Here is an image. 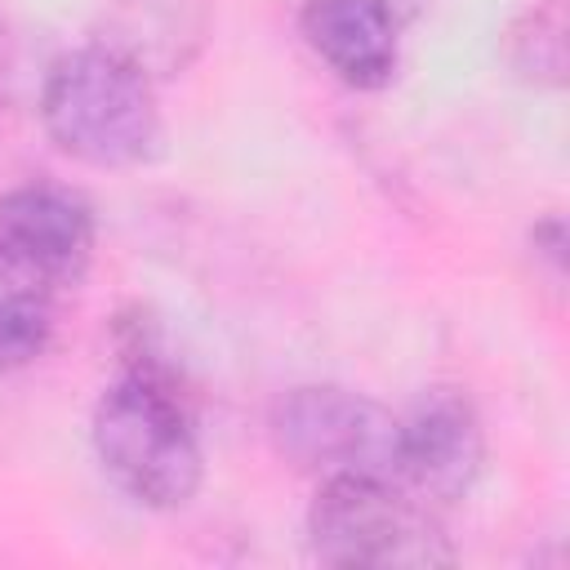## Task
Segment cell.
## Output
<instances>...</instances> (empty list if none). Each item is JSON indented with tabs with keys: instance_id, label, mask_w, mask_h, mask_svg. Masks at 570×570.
Segmentation results:
<instances>
[{
	"instance_id": "3957f363",
	"label": "cell",
	"mask_w": 570,
	"mask_h": 570,
	"mask_svg": "<svg viewBox=\"0 0 570 570\" xmlns=\"http://www.w3.org/2000/svg\"><path fill=\"white\" fill-rule=\"evenodd\" d=\"M307 543L316 561L343 570H432L454 561L432 508L401 481L365 472L321 476L307 508Z\"/></svg>"
},
{
	"instance_id": "9c48e42d",
	"label": "cell",
	"mask_w": 570,
	"mask_h": 570,
	"mask_svg": "<svg viewBox=\"0 0 570 570\" xmlns=\"http://www.w3.org/2000/svg\"><path fill=\"white\" fill-rule=\"evenodd\" d=\"M49 343H53L49 307L18 285H0V370H22L40 361Z\"/></svg>"
},
{
	"instance_id": "5b68a950",
	"label": "cell",
	"mask_w": 570,
	"mask_h": 570,
	"mask_svg": "<svg viewBox=\"0 0 570 570\" xmlns=\"http://www.w3.org/2000/svg\"><path fill=\"white\" fill-rule=\"evenodd\" d=\"M94 258V209L58 183H18L0 191V272L27 294L62 289Z\"/></svg>"
},
{
	"instance_id": "277c9868",
	"label": "cell",
	"mask_w": 570,
	"mask_h": 570,
	"mask_svg": "<svg viewBox=\"0 0 570 570\" xmlns=\"http://www.w3.org/2000/svg\"><path fill=\"white\" fill-rule=\"evenodd\" d=\"M267 436L281 459L316 476H392L396 481V445L401 419L365 392L338 383H303L272 401Z\"/></svg>"
},
{
	"instance_id": "30bf717a",
	"label": "cell",
	"mask_w": 570,
	"mask_h": 570,
	"mask_svg": "<svg viewBox=\"0 0 570 570\" xmlns=\"http://www.w3.org/2000/svg\"><path fill=\"white\" fill-rule=\"evenodd\" d=\"M530 249L561 281V272H566V223H561V214H548V218H539L530 227Z\"/></svg>"
},
{
	"instance_id": "6da1fadb",
	"label": "cell",
	"mask_w": 570,
	"mask_h": 570,
	"mask_svg": "<svg viewBox=\"0 0 570 570\" xmlns=\"http://www.w3.org/2000/svg\"><path fill=\"white\" fill-rule=\"evenodd\" d=\"M40 125L62 156L89 169H138L165 138L151 71L107 40L71 49L45 71Z\"/></svg>"
},
{
	"instance_id": "8992f818",
	"label": "cell",
	"mask_w": 570,
	"mask_h": 570,
	"mask_svg": "<svg viewBox=\"0 0 570 570\" xmlns=\"http://www.w3.org/2000/svg\"><path fill=\"white\" fill-rule=\"evenodd\" d=\"M485 468V432L472 401L454 387H432L401 419L396 481L423 503H459Z\"/></svg>"
},
{
	"instance_id": "52a82bcc",
	"label": "cell",
	"mask_w": 570,
	"mask_h": 570,
	"mask_svg": "<svg viewBox=\"0 0 570 570\" xmlns=\"http://www.w3.org/2000/svg\"><path fill=\"white\" fill-rule=\"evenodd\" d=\"M298 31L347 89L392 85L401 62V27L387 0H307Z\"/></svg>"
},
{
	"instance_id": "7a4b0ae2",
	"label": "cell",
	"mask_w": 570,
	"mask_h": 570,
	"mask_svg": "<svg viewBox=\"0 0 570 570\" xmlns=\"http://www.w3.org/2000/svg\"><path fill=\"white\" fill-rule=\"evenodd\" d=\"M94 454L142 508H187L205 481V450L169 379L125 374L94 405Z\"/></svg>"
},
{
	"instance_id": "ba28073f",
	"label": "cell",
	"mask_w": 570,
	"mask_h": 570,
	"mask_svg": "<svg viewBox=\"0 0 570 570\" xmlns=\"http://www.w3.org/2000/svg\"><path fill=\"white\" fill-rule=\"evenodd\" d=\"M508 71L530 89L566 85V0H530L503 36Z\"/></svg>"
}]
</instances>
